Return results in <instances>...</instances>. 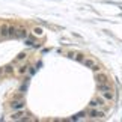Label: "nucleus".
Masks as SVG:
<instances>
[{"label":"nucleus","mask_w":122,"mask_h":122,"mask_svg":"<svg viewBox=\"0 0 122 122\" xmlns=\"http://www.w3.org/2000/svg\"><path fill=\"white\" fill-rule=\"evenodd\" d=\"M27 35V32L24 29H21V27H15V36L17 38H24Z\"/></svg>","instance_id":"9"},{"label":"nucleus","mask_w":122,"mask_h":122,"mask_svg":"<svg viewBox=\"0 0 122 122\" xmlns=\"http://www.w3.org/2000/svg\"><path fill=\"white\" fill-rule=\"evenodd\" d=\"M86 115L89 116V119H92V121L104 119V116H106V113L102 112V109H93V107H89V110L86 112Z\"/></svg>","instance_id":"1"},{"label":"nucleus","mask_w":122,"mask_h":122,"mask_svg":"<svg viewBox=\"0 0 122 122\" xmlns=\"http://www.w3.org/2000/svg\"><path fill=\"white\" fill-rule=\"evenodd\" d=\"M100 95L104 98L106 101H113L115 100V92H113V89H104V91H100Z\"/></svg>","instance_id":"6"},{"label":"nucleus","mask_w":122,"mask_h":122,"mask_svg":"<svg viewBox=\"0 0 122 122\" xmlns=\"http://www.w3.org/2000/svg\"><path fill=\"white\" fill-rule=\"evenodd\" d=\"M0 36H2V38H9V36H15V26L2 24V26H0Z\"/></svg>","instance_id":"2"},{"label":"nucleus","mask_w":122,"mask_h":122,"mask_svg":"<svg viewBox=\"0 0 122 122\" xmlns=\"http://www.w3.org/2000/svg\"><path fill=\"white\" fill-rule=\"evenodd\" d=\"M84 116H86V113H84V112H81V113H78V115L74 116V118H72L71 121H83V119H86Z\"/></svg>","instance_id":"12"},{"label":"nucleus","mask_w":122,"mask_h":122,"mask_svg":"<svg viewBox=\"0 0 122 122\" xmlns=\"http://www.w3.org/2000/svg\"><path fill=\"white\" fill-rule=\"evenodd\" d=\"M106 100L102 98L101 95H98L95 98H92V101H91V104H89V107H93V109H102V107L106 106Z\"/></svg>","instance_id":"4"},{"label":"nucleus","mask_w":122,"mask_h":122,"mask_svg":"<svg viewBox=\"0 0 122 122\" xmlns=\"http://www.w3.org/2000/svg\"><path fill=\"white\" fill-rule=\"evenodd\" d=\"M81 62L86 65L87 68H91V69H93V71H100V65H98V62L95 59H92V57H84Z\"/></svg>","instance_id":"5"},{"label":"nucleus","mask_w":122,"mask_h":122,"mask_svg":"<svg viewBox=\"0 0 122 122\" xmlns=\"http://www.w3.org/2000/svg\"><path fill=\"white\" fill-rule=\"evenodd\" d=\"M33 35L35 36H42V33H44V30H42V27H33Z\"/></svg>","instance_id":"11"},{"label":"nucleus","mask_w":122,"mask_h":122,"mask_svg":"<svg viewBox=\"0 0 122 122\" xmlns=\"http://www.w3.org/2000/svg\"><path fill=\"white\" fill-rule=\"evenodd\" d=\"M29 72V65H21L20 68H17V74L18 76H26Z\"/></svg>","instance_id":"8"},{"label":"nucleus","mask_w":122,"mask_h":122,"mask_svg":"<svg viewBox=\"0 0 122 122\" xmlns=\"http://www.w3.org/2000/svg\"><path fill=\"white\" fill-rule=\"evenodd\" d=\"M9 121H33V118H30V116L27 115L24 110H21V109H20V110L17 112V113L11 115Z\"/></svg>","instance_id":"3"},{"label":"nucleus","mask_w":122,"mask_h":122,"mask_svg":"<svg viewBox=\"0 0 122 122\" xmlns=\"http://www.w3.org/2000/svg\"><path fill=\"white\" fill-rule=\"evenodd\" d=\"M24 59H26V53H21V54H18V56H17L15 62H23Z\"/></svg>","instance_id":"13"},{"label":"nucleus","mask_w":122,"mask_h":122,"mask_svg":"<svg viewBox=\"0 0 122 122\" xmlns=\"http://www.w3.org/2000/svg\"><path fill=\"white\" fill-rule=\"evenodd\" d=\"M11 107H12V109H15V110H20V109H23V107H24V100H23V98H18V100L12 101Z\"/></svg>","instance_id":"7"},{"label":"nucleus","mask_w":122,"mask_h":122,"mask_svg":"<svg viewBox=\"0 0 122 122\" xmlns=\"http://www.w3.org/2000/svg\"><path fill=\"white\" fill-rule=\"evenodd\" d=\"M97 83L98 84H102V83H109V81H107V77L104 76V74H97Z\"/></svg>","instance_id":"10"}]
</instances>
